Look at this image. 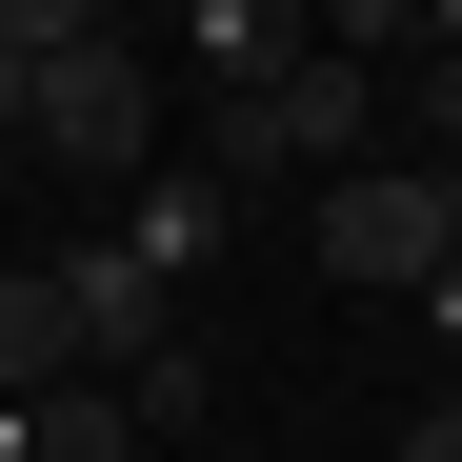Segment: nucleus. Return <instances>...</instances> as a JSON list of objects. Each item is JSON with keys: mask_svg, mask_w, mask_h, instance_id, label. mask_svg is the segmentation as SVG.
Masks as SVG:
<instances>
[{"mask_svg": "<svg viewBox=\"0 0 462 462\" xmlns=\"http://www.w3.org/2000/svg\"><path fill=\"white\" fill-rule=\"evenodd\" d=\"M382 101H402V81H382V60H342V41H322V60H282L262 101H201V162L242 181V201H262V181H301V201H322L342 162H382Z\"/></svg>", "mask_w": 462, "mask_h": 462, "instance_id": "obj_1", "label": "nucleus"}, {"mask_svg": "<svg viewBox=\"0 0 462 462\" xmlns=\"http://www.w3.org/2000/svg\"><path fill=\"white\" fill-rule=\"evenodd\" d=\"M301 221H322L342 282H442V262H462V162H342Z\"/></svg>", "mask_w": 462, "mask_h": 462, "instance_id": "obj_2", "label": "nucleus"}, {"mask_svg": "<svg viewBox=\"0 0 462 462\" xmlns=\"http://www.w3.org/2000/svg\"><path fill=\"white\" fill-rule=\"evenodd\" d=\"M41 162H60V181H101V201H141V181L181 162V141H162V81H141L121 41H81V60L41 81Z\"/></svg>", "mask_w": 462, "mask_h": 462, "instance_id": "obj_3", "label": "nucleus"}, {"mask_svg": "<svg viewBox=\"0 0 462 462\" xmlns=\"http://www.w3.org/2000/svg\"><path fill=\"white\" fill-rule=\"evenodd\" d=\"M101 242H121L141 282H162V301H181V282H201L221 242H242V181H221V162H201V141H181V162H162V181H141L121 221H101Z\"/></svg>", "mask_w": 462, "mask_h": 462, "instance_id": "obj_4", "label": "nucleus"}, {"mask_svg": "<svg viewBox=\"0 0 462 462\" xmlns=\"http://www.w3.org/2000/svg\"><path fill=\"white\" fill-rule=\"evenodd\" d=\"M181 60H201V101H262L282 60H322V0H181Z\"/></svg>", "mask_w": 462, "mask_h": 462, "instance_id": "obj_5", "label": "nucleus"}, {"mask_svg": "<svg viewBox=\"0 0 462 462\" xmlns=\"http://www.w3.org/2000/svg\"><path fill=\"white\" fill-rule=\"evenodd\" d=\"M101 342H81V282H60V262H21V282H0V402H41V382H81Z\"/></svg>", "mask_w": 462, "mask_h": 462, "instance_id": "obj_6", "label": "nucleus"}, {"mask_svg": "<svg viewBox=\"0 0 462 462\" xmlns=\"http://www.w3.org/2000/svg\"><path fill=\"white\" fill-rule=\"evenodd\" d=\"M41 462H141V402H121V362L41 382Z\"/></svg>", "mask_w": 462, "mask_h": 462, "instance_id": "obj_7", "label": "nucleus"}, {"mask_svg": "<svg viewBox=\"0 0 462 462\" xmlns=\"http://www.w3.org/2000/svg\"><path fill=\"white\" fill-rule=\"evenodd\" d=\"M0 41H21V60H81V41H121V21H101V0H0Z\"/></svg>", "mask_w": 462, "mask_h": 462, "instance_id": "obj_8", "label": "nucleus"}, {"mask_svg": "<svg viewBox=\"0 0 462 462\" xmlns=\"http://www.w3.org/2000/svg\"><path fill=\"white\" fill-rule=\"evenodd\" d=\"M322 41L342 60H422V0H322Z\"/></svg>", "mask_w": 462, "mask_h": 462, "instance_id": "obj_9", "label": "nucleus"}, {"mask_svg": "<svg viewBox=\"0 0 462 462\" xmlns=\"http://www.w3.org/2000/svg\"><path fill=\"white\" fill-rule=\"evenodd\" d=\"M402 101H422V141L462 162V41H422V60H402Z\"/></svg>", "mask_w": 462, "mask_h": 462, "instance_id": "obj_10", "label": "nucleus"}, {"mask_svg": "<svg viewBox=\"0 0 462 462\" xmlns=\"http://www.w3.org/2000/svg\"><path fill=\"white\" fill-rule=\"evenodd\" d=\"M41 81H60V60H21V41H0V141H41Z\"/></svg>", "mask_w": 462, "mask_h": 462, "instance_id": "obj_11", "label": "nucleus"}, {"mask_svg": "<svg viewBox=\"0 0 462 462\" xmlns=\"http://www.w3.org/2000/svg\"><path fill=\"white\" fill-rule=\"evenodd\" d=\"M402 462H462V402H422V422H402Z\"/></svg>", "mask_w": 462, "mask_h": 462, "instance_id": "obj_12", "label": "nucleus"}, {"mask_svg": "<svg viewBox=\"0 0 462 462\" xmlns=\"http://www.w3.org/2000/svg\"><path fill=\"white\" fill-rule=\"evenodd\" d=\"M0 462H41V402H0Z\"/></svg>", "mask_w": 462, "mask_h": 462, "instance_id": "obj_13", "label": "nucleus"}, {"mask_svg": "<svg viewBox=\"0 0 462 462\" xmlns=\"http://www.w3.org/2000/svg\"><path fill=\"white\" fill-rule=\"evenodd\" d=\"M422 322H462V262H442V282H422Z\"/></svg>", "mask_w": 462, "mask_h": 462, "instance_id": "obj_14", "label": "nucleus"}, {"mask_svg": "<svg viewBox=\"0 0 462 462\" xmlns=\"http://www.w3.org/2000/svg\"><path fill=\"white\" fill-rule=\"evenodd\" d=\"M422 41H462V0H422Z\"/></svg>", "mask_w": 462, "mask_h": 462, "instance_id": "obj_15", "label": "nucleus"}]
</instances>
